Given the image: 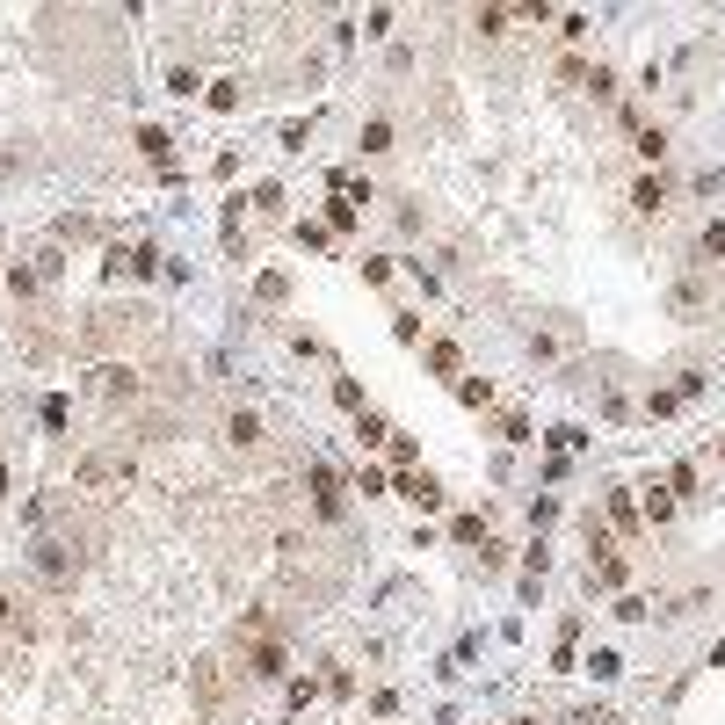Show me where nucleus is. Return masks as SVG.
Masks as SVG:
<instances>
[{"label": "nucleus", "mask_w": 725, "mask_h": 725, "mask_svg": "<svg viewBox=\"0 0 725 725\" xmlns=\"http://www.w3.org/2000/svg\"><path fill=\"white\" fill-rule=\"evenodd\" d=\"M225 435H232V442H254L261 428H254V414H232V421H225Z\"/></svg>", "instance_id": "2eb2a0df"}, {"label": "nucleus", "mask_w": 725, "mask_h": 725, "mask_svg": "<svg viewBox=\"0 0 725 725\" xmlns=\"http://www.w3.org/2000/svg\"><path fill=\"white\" fill-rule=\"evenodd\" d=\"M457 537L464 544H486V516H457Z\"/></svg>", "instance_id": "f3484780"}, {"label": "nucleus", "mask_w": 725, "mask_h": 725, "mask_svg": "<svg viewBox=\"0 0 725 725\" xmlns=\"http://www.w3.org/2000/svg\"><path fill=\"white\" fill-rule=\"evenodd\" d=\"M631 210H638V218H660V210H667V182H660V175H645V182L631 189Z\"/></svg>", "instance_id": "0eeeda50"}, {"label": "nucleus", "mask_w": 725, "mask_h": 725, "mask_svg": "<svg viewBox=\"0 0 725 725\" xmlns=\"http://www.w3.org/2000/svg\"><path fill=\"white\" fill-rule=\"evenodd\" d=\"M428 363H435V370L450 378V370H457V348H450V341H428Z\"/></svg>", "instance_id": "ddd939ff"}, {"label": "nucleus", "mask_w": 725, "mask_h": 725, "mask_svg": "<svg viewBox=\"0 0 725 725\" xmlns=\"http://www.w3.org/2000/svg\"><path fill=\"white\" fill-rule=\"evenodd\" d=\"M0 494H7V464H0Z\"/></svg>", "instance_id": "aec40b11"}, {"label": "nucleus", "mask_w": 725, "mask_h": 725, "mask_svg": "<svg viewBox=\"0 0 725 725\" xmlns=\"http://www.w3.org/2000/svg\"><path fill=\"white\" fill-rule=\"evenodd\" d=\"M326 225H341V232H348V225H356V204H348V197H334V204H326Z\"/></svg>", "instance_id": "dca6fc26"}, {"label": "nucleus", "mask_w": 725, "mask_h": 725, "mask_svg": "<svg viewBox=\"0 0 725 725\" xmlns=\"http://www.w3.org/2000/svg\"><path fill=\"white\" fill-rule=\"evenodd\" d=\"M356 442H392V428H385L378 414H363V428H356Z\"/></svg>", "instance_id": "4468645a"}, {"label": "nucleus", "mask_w": 725, "mask_h": 725, "mask_svg": "<svg viewBox=\"0 0 725 725\" xmlns=\"http://www.w3.org/2000/svg\"><path fill=\"white\" fill-rule=\"evenodd\" d=\"M109 479H131V450L123 457H80V486H109Z\"/></svg>", "instance_id": "f03ea898"}, {"label": "nucleus", "mask_w": 725, "mask_h": 725, "mask_svg": "<svg viewBox=\"0 0 725 725\" xmlns=\"http://www.w3.org/2000/svg\"><path fill=\"white\" fill-rule=\"evenodd\" d=\"M283 667H291V660H283V645H276V638H261V645L247 653V675H254V682H276Z\"/></svg>", "instance_id": "39448f33"}, {"label": "nucleus", "mask_w": 725, "mask_h": 725, "mask_svg": "<svg viewBox=\"0 0 725 725\" xmlns=\"http://www.w3.org/2000/svg\"><path fill=\"white\" fill-rule=\"evenodd\" d=\"M522 725H529V719H522Z\"/></svg>", "instance_id": "5701e85b"}, {"label": "nucleus", "mask_w": 725, "mask_h": 725, "mask_svg": "<svg viewBox=\"0 0 725 725\" xmlns=\"http://www.w3.org/2000/svg\"><path fill=\"white\" fill-rule=\"evenodd\" d=\"M645 516L667 522V516H675V494H667V486H653V494H645Z\"/></svg>", "instance_id": "f8f14e48"}, {"label": "nucleus", "mask_w": 725, "mask_h": 725, "mask_svg": "<svg viewBox=\"0 0 725 725\" xmlns=\"http://www.w3.org/2000/svg\"><path fill=\"white\" fill-rule=\"evenodd\" d=\"M472 22H479V37H501V29H508V22H516V7H479V15H472Z\"/></svg>", "instance_id": "1a4fd4ad"}, {"label": "nucleus", "mask_w": 725, "mask_h": 725, "mask_svg": "<svg viewBox=\"0 0 725 725\" xmlns=\"http://www.w3.org/2000/svg\"><path fill=\"white\" fill-rule=\"evenodd\" d=\"M610 516H617L624 529H638V508H631V494H610Z\"/></svg>", "instance_id": "a211bd4d"}, {"label": "nucleus", "mask_w": 725, "mask_h": 725, "mask_svg": "<svg viewBox=\"0 0 725 725\" xmlns=\"http://www.w3.org/2000/svg\"><path fill=\"white\" fill-rule=\"evenodd\" d=\"M312 508H319L326 522H341V479H334L326 464H312Z\"/></svg>", "instance_id": "f257e3e1"}, {"label": "nucleus", "mask_w": 725, "mask_h": 725, "mask_svg": "<svg viewBox=\"0 0 725 725\" xmlns=\"http://www.w3.org/2000/svg\"><path fill=\"white\" fill-rule=\"evenodd\" d=\"M95 392H102V400H138V378H131L123 363H109V370H95Z\"/></svg>", "instance_id": "423d86ee"}, {"label": "nucleus", "mask_w": 725, "mask_h": 725, "mask_svg": "<svg viewBox=\"0 0 725 725\" xmlns=\"http://www.w3.org/2000/svg\"><path fill=\"white\" fill-rule=\"evenodd\" d=\"M363 153H392V123H385V116L363 123Z\"/></svg>", "instance_id": "9d476101"}, {"label": "nucleus", "mask_w": 725, "mask_h": 725, "mask_svg": "<svg viewBox=\"0 0 725 725\" xmlns=\"http://www.w3.org/2000/svg\"><path fill=\"white\" fill-rule=\"evenodd\" d=\"M0 624H7V602H0Z\"/></svg>", "instance_id": "412c9836"}, {"label": "nucleus", "mask_w": 725, "mask_h": 725, "mask_svg": "<svg viewBox=\"0 0 725 725\" xmlns=\"http://www.w3.org/2000/svg\"><path fill=\"white\" fill-rule=\"evenodd\" d=\"M153 269H160L153 247H116V254H109V276H153Z\"/></svg>", "instance_id": "20e7f679"}, {"label": "nucleus", "mask_w": 725, "mask_h": 725, "mask_svg": "<svg viewBox=\"0 0 725 725\" xmlns=\"http://www.w3.org/2000/svg\"><path fill=\"white\" fill-rule=\"evenodd\" d=\"M719 457H725V442H719Z\"/></svg>", "instance_id": "4be33fe9"}, {"label": "nucleus", "mask_w": 725, "mask_h": 725, "mask_svg": "<svg viewBox=\"0 0 725 725\" xmlns=\"http://www.w3.org/2000/svg\"><path fill=\"white\" fill-rule=\"evenodd\" d=\"M138 153H145V160H153L160 175H175V138H167L160 123H145V131H138Z\"/></svg>", "instance_id": "7ed1b4c3"}, {"label": "nucleus", "mask_w": 725, "mask_h": 725, "mask_svg": "<svg viewBox=\"0 0 725 725\" xmlns=\"http://www.w3.org/2000/svg\"><path fill=\"white\" fill-rule=\"evenodd\" d=\"M704 254H719V261H725V225H704Z\"/></svg>", "instance_id": "6ab92c4d"}, {"label": "nucleus", "mask_w": 725, "mask_h": 725, "mask_svg": "<svg viewBox=\"0 0 725 725\" xmlns=\"http://www.w3.org/2000/svg\"><path fill=\"white\" fill-rule=\"evenodd\" d=\"M400 494H407L414 508H442V486H435L428 472H407V479H400Z\"/></svg>", "instance_id": "6e6552de"}, {"label": "nucleus", "mask_w": 725, "mask_h": 725, "mask_svg": "<svg viewBox=\"0 0 725 725\" xmlns=\"http://www.w3.org/2000/svg\"><path fill=\"white\" fill-rule=\"evenodd\" d=\"M457 400H464V407H486V400H494V385H486V378H464V385H457Z\"/></svg>", "instance_id": "9b49d317"}]
</instances>
